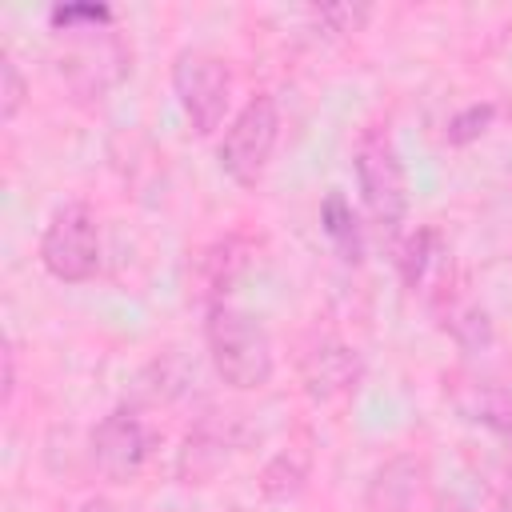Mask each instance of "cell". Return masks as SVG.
<instances>
[{"label": "cell", "instance_id": "cell-10", "mask_svg": "<svg viewBox=\"0 0 512 512\" xmlns=\"http://www.w3.org/2000/svg\"><path fill=\"white\" fill-rule=\"evenodd\" d=\"M444 392L452 400V408L468 420L488 428L492 436H500L512 452V388H504L500 380L472 372V368H456L444 376Z\"/></svg>", "mask_w": 512, "mask_h": 512}, {"label": "cell", "instance_id": "cell-22", "mask_svg": "<svg viewBox=\"0 0 512 512\" xmlns=\"http://www.w3.org/2000/svg\"><path fill=\"white\" fill-rule=\"evenodd\" d=\"M16 396V344H4V404H12Z\"/></svg>", "mask_w": 512, "mask_h": 512}, {"label": "cell", "instance_id": "cell-7", "mask_svg": "<svg viewBox=\"0 0 512 512\" xmlns=\"http://www.w3.org/2000/svg\"><path fill=\"white\" fill-rule=\"evenodd\" d=\"M148 456H152V432L136 404L108 408L88 432V460L112 484L136 480L144 472Z\"/></svg>", "mask_w": 512, "mask_h": 512}, {"label": "cell", "instance_id": "cell-18", "mask_svg": "<svg viewBox=\"0 0 512 512\" xmlns=\"http://www.w3.org/2000/svg\"><path fill=\"white\" fill-rule=\"evenodd\" d=\"M48 24L56 36L68 32H100V28H116V12L108 4H56L48 12Z\"/></svg>", "mask_w": 512, "mask_h": 512}, {"label": "cell", "instance_id": "cell-23", "mask_svg": "<svg viewBox=\"0 0 512 512\" xmlns=\"http://www.w3.org/2000/svg\"><path fill=\"white\" fill-rule=\"evenodd\" d=\"M76 512H124V508H120L112 496H100V492H96V496H84Z\"/></svg>", "mask_w": 512, "mask_h": 512}, {"label": "cell", "instance_id": "cell-13", "mask_svg": "<svg viewBox=\"0 0 512 512\" xmlns=\"http://www.w3.org/2000/svg\"><path fill=\"white\" fill-rule=\"evenodd\" d=\"M424 488V460L412 452H396L364 484V512H408Z\"/></svg>", "mask_w": 512, "mask_h": 512}, {"label": "cell", "instance_id": "cell-3", "mask_svg": "<svg viewBox=\"0 0 512 512\" xmlns=\"http://www.w3.org/2000/svg\"><path fill=\"white\" fill-rule=\"evenodd\" d=\"M276 140H280V104L272 92H256L224 124V136L216 144V160L232 184L256 188L272 164Z\"/></svg>", "mask_w": 512, "mask_h": 512}, {"label": "cell", "instance_id": "cell-15", "mask_svg": "<svg viewBox=\"0 0 512 512\" xmlns=\"http://www.w3.org/2000/svg\"><path fill=\"white\" fill-rule=\"evenodd\" d=\"M308 476H312V456L304 448H280L276 456L264 460L260 476H256V488L264 500H296L304 488H308Z\"/></svg>", "mask_w": 512, "mask_h": 512}, {"label": "cell", "instance_id": "cell-16", "mask_svg": "<svg viewBox=\"0 0 512 512\" xmlns=\"http://www.w3.org/2000/svg\"><path fill=\"white\" fill-rule=\"evenodd\" d=\"M320 228H324L328 244L340 252L344 264H360V260H364V232H360L356 208L348 204V196H344L340 188H332V192L320 200Z\"/></svg>", "mask_w": 512, "mask_h": 512}, {"label": "cell", "instance_id": "cell-2", "mask_svg": "<svg viewBox=\"0 0 512 512\" xmlns=\"http://www.w3.org/2000/svg\"><path fill=\"white\" fill-rule=\"evenodd\" d=\"M352 172H356V188H360V200H364L372 224L384 236H396L408 220L412 196H408L404 160H400L388 128H380V124L360 128V136L352 144Z\"/></svg>", "mask_w": 512, "mask_h": 512}, {"label": "cell", "instance_id": "cell-9", "mask_svg": "<svg viewBox=\"0 0 512 512\" xmlns=\"http://www.w3.org/2000/svg\"><path fill=\"white\" fill-rule=\"evenodd\" d=\"M296 376L312 404H340L364 384V356L340 336H312L296 356Z\"/></svg>", "mask_w": 512, "mask_h": 512}, {"label": "cell", "instance_id": "cell-6", "mask_svg": "<svg viewBox=\"0 0 512 512\" xmlns=\"http://www.w3.org/2000/svg\"><path fill=\"white\" fill-rule=\"evenodd\" d=\"M56 72L76 100H104L132 72V52L116 28L68 32V36H60Z\"/></svg>", "mask_w": 512, "mask_h": 512}, {"label": "cell", "instance_id": "cell-24", "mask_svg": "<svg viewBox=\"0 0 512 512\" xmlns=\"http://www.w3.org/2000/svg\"><path fill=\"white\" fill-rule=\"evenodd\" d=\"M444 512H472V508H464V504H456V500H448V504H444Z\"/></svg>", "mask_w": 512, "mask_h": 512}, {"label": "cell", "instance_id": "cell-8", "mask_svg": "<svg viewBox=\"0 0 512 512\" xmlns=\"http://www.w3.org/2000/svg\"><path fill=\"white\" fill-rule=\"evenodd\" d=\"M252 436L256 432H252V424H248L244 412H236V408H204L188 424V432H184V444L176 452V476L184 484L212 480L224 468V460L232 452H240Z\"/></svg>", "mask_w": 512, "mask_h": 512}, {"label": "cell", "instance_id": "cell-19", "mask_svg": "<svg viewBox=\"0 0 512 512\" xmlns=\"http://www.w3.org/2000/svg\"><path fill=\"white\" fill-rule=\"evenodd\" d=\"M492 120H496V104H492V100L468 104V108H460V112L448 116V124H444V140H448L452 148H464V144L480 140V136L492 128Z\"/></svg>", "mask_w": 512, "mask_h": 512}, {"label": "cell", "instance_id": "cell-4", "mask_svg": "<svg viewBox=\"0 0 512 512\" xmlns=\"http://www.w3.org/2000/svg\"><path fill=\"white\" fill-rule=\"evenodd\" d=\"M100 220L84 200H64L40 232V264L60 284H88L100 272Z\"/></svg>", "mask_w": 512, "mask_h": 512}, {"label": "cell", "instance_id": "cell-14", "mask_svg": "<svg viewBox=\"0 0 512 512\" xmlns=\"http://www.w3.org/2000/svg\"><path fill=\"white\" fill-rule=\"evenodd\" d=\"M444 268H448V252H444L440 228H432V224L412 228V232L396 244V272H400V284H404V288L416 292V288L432 284Z\"/></svg>", "mask_w": 512, "mask_h": 512}, {"label": "cell", "instance_id": "cell-11", "mask_svg": "<svg viewBox=\"0 0 512 512\" xmlns=\"http://www.w3.org/2000/svg\"><path fill=\"white\" fill-rule=\"evenodd\" d=\"M428 304H432L436 324L456 340V348H464V352H484V348L492 344L488 308L452 276V268H444V272L432 280Z\"/></svg>", "mask_w": 512, "mask_h": 512}, {"label": "cell", "instance_id": "cell-17", "mask_svg": "<svg viewBox=\"0 0 512 512\" xmlns=\"http://www.w3.org/2000/svg\"><path fill=\"white\" fill-rule=\"evenodd\" d=\"M192 380H196V368L176 356V352H160L144 372H140V392L148 400H180L192 392Z\"/></svg>", "mask_w": 512, "mask_h": 512}, {"label": "cell", "instance_id": "cell-12", "mask_svg": "<svg viewBox=\"0 0 512 512\" xmlns=\"http://www.w3.org/2000/svg\"><path fill=\"white\" fill-rule=\"evenodd\" d=\"M248 256H252V244L240 232L216 236V240H208L204 248L192 252V288L204 300V308L228 304V292L244 276Z\"/></svg>", "mask_w": 512, "mask_h": 512}, {"label": "cell", "instance_id": "cell-21", "mask_svg": "<svg viewBox=\"0 0 512 512\" xmlns=\"http://www.w3.org/2000/svg\"><path fill=\"white\" fill-rule=\"evenodd\" d=\"M24 104H28V80H24L20 64H16V56L4 48L0 52V120L12 124Z\"/></svg>", "mask_w": 512, "mask_h": 512}, {"label": "cell", "instance_id": "cell-20", "mask_svg": "<svg viewBox=\"0 0 512 512\" xmlns=\"http://www.w3.org/2000/svg\"><path fill=\"white\" fill-rule=\"evenodd\" d=\"M308 16L332 32V36H348V32H360L368 20H372V4H352V0H340V4H316L308 8Z\"/></svg>", "mask_w": 512, "mask_h": 512}, {"label": "cell", "instance_id": "cell-1", "mask_svg": "<svg viewBox=\"0 0 512 512\" xmlns=\"http://www.w3.org/2000/svg\"><path fill=\"white\" fill-rule=\"evenodd\" d=\"M204 348L212 360V372L232 392H260L276 376V352L272 336L260 316L236 304H212L204 308Z\"/></svg>", "mask_w": 512, "mask_h": 512}, {"label": "cell", "instance_id": "cell-5", "mask_svg": "<svg viewBox=\"0 0 512 512\" xmlns=\"http://www.w3.org/2000/svg\"><path fill=\"white\" fill-rule=\"evenodd\" d=\"M172 92L196 136H212L232 104V68L220 52L188 44L172 56Z\"/></svg>", "mask_w": 512, "mask_h": 512}]
</instances>
